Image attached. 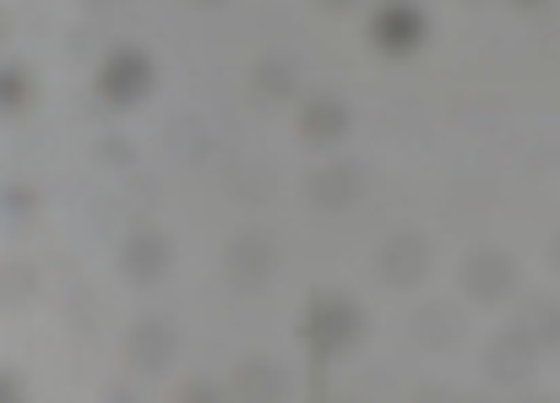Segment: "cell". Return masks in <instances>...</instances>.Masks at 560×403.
Instances as JSON below:
<instances>
[{
    "instance_id": "1",
    "label": "cell",
    "mask_w": 560,
    "mask_h": 403,
    "mask_svg": "<svg viewBox=\"0 0 560 403\" xmlns=\"http://www.w3.org/2000/svg\"><path fill=\"white\" fill-rule=\"evenodd\" d=\"M419 267H424V240L402 234V240L386 245V273H392V284H413Z\"/></svg>"
},
{
    "instance_id": "2",
    "label": "cell",
    "mask_w": 560,
    "mask_h": 403,
    "mask_svg": "<svg viewBox=\"0 0 560 403\" xmlns=\"http://www.w3.org/2000/svg\"><path fill=\"white\" fill-rule=\"evenodd\" d=\"M126 262H131V273H142V278H153L159 267H164V245L153 240V234H142L131 251H126Z\"/></svg>"
},
{
    "instance_id": "3",
    "label": "cell",
    "mask_w": 560,
    "mask_h": 403,
    "mask_svg": "<svg viewBox=\"0 0 560 403\" xmlns=\"http://www.w3.org/2000/svg\"><path fill=\"white\" fill-rule=\"evenodd\" d=\"M272 262V251L261 245V240H245L240 251H234V267H240V284H256V273Z\"/></svg>"
},
{
    "instance_id": "4",
    "label": "cell",
    "mask_w": 560,
    "mask_h": 403,
    "mask_svg": "<svg viewBox=\"0 0 560 403\" xmlns=\"http://www.w3.org/2000/svg\"><path fill=\"white\" fill-rule=\"evenodd\" d=\"M16 99H22V77L16 71H0V110H22Z\"/></svg>"
},
{
    "instance_id": "5",
    "label": "cell",
    "mask_w": 560,
    "mask_h": 403,
    "mask_svg": "<svg viewBox=\"0 0 560 403\" xmlns=\"http://www.w3.org/2000/svg\"><path fill=\"white\" fill-rule=\"evenodd\" d=\"M305 126H311V131H338V126H343V115H332V110H322V115H316V110H311V120H305Z\"/></svg>"
}]
</instances>
